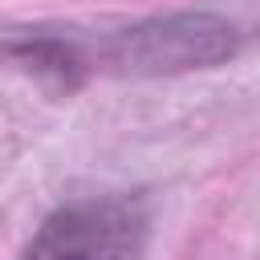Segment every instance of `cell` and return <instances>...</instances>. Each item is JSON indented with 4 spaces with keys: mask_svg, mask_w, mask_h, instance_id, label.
<instances>
[{
    "mask_svg": "<svg viewBox=\"0 0 260 260\" xmlns=\"http://www.w3.org/2000/svg\"><path fill=\"white\" fill-rule=\"evenodd\" d=\"M0 53L16 69H24L41 81H53L57 89H77L85 81V73L93 69L89 49L73 37H61V32H20V37L4 41Z\"/></svg>",
    "mask_w": 260,
    "mask_h": 260,
    "instance_id": "cell-3",
    "label": "cell"
},
{
    "mask_svg": "<svg viewBox=\"0 0 260 260\" xmlns=\"http://www.w3.org/2000/svg\"><path fill=\"white\" fill-rule=\"evenodd\" d=\"M240 49V28L215 12H171L150 16L114 32L102 45V61L122 77H171L211 69Z\"/></svg>",
    "mask_w": 260,
    "mask_h": 260,
    "instance_id": "cell-1",
    "label": "cell"
},
{
    "mask_svg": "<svg viewBox=\"0 0 260 260\" xmlns=\"http://www.w3.org/2000/svg\"><path fill=\"white\" fill-rule=\"evenodd\" d=\"M150 207L142 195H89L57 207L24 260H142Z\"/></svg>",
    "mask_w": 260,
    "mask_h": 260,
    "instance_id": "cell-2",
    "label": "cell"
}]
</instances>
